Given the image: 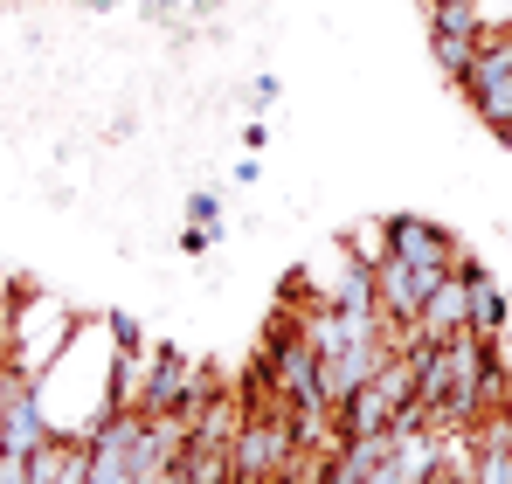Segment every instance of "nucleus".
<instances>
[{"instance_id": "1", "label": "nucleus", "mask_w": 512, "mask_h": 484, "mask_svg": "<svg viewBox=\"0 0 512 484\" xmlns=\"http://www.w3.org/2000/svg\"><path fill=\"white\" fill-rule=\"evenodd\" d=\"M243 402H250V395H243ZM291 457H298V443H291L284 408L277 402H250L243 422H236V436H229V471H236V484H277Z\"/></svg>"}, {"instance_id": "2", "label": "nucleus", "mask_w": 512, "mask_h": 484, "mask_svg": "<svg viewBox=\"0 0 512 484\" xmlns=\"http://www.w3.org/2000/svg\"><path fill=\"white\" fill-rule=\"evenodd\" d=\"M457 90H464V104L478 111V125H492L512 146V21H492V28H485V42H478L471 70L457 77Z\"/></svg>"}, {"instance_id": "3", "label": "nucleus", "mask_w": 512, "mask_h": 484, "mask_svg": "<svg viewBox=\"0 0 512 484\" xmlns=\"http://www.w3.org/2000/svg\"><path fill=\"white\" fill-rule=\"evenodd\" d=\"M436 277H443V270H416V263H402V256L381 249V256H374V305H381V319L395 325V332H409Z\"/></svg>"}, {"instance_id": "4", "label": "nucleus", "mask_w": 512, "mask_h": 484, "mask_svg": "<svg viewBox=\"0 0 512 484\" xmlns=\"http://www.w3.org/2000/svg\"><path fill=\"white\" fill-rule=\"evenodd\" d=\"M381 249L402 256V263H416V270H450V263L464 256L457 236H450L443 222H423V215H388V222H381Z\"/></svg>"}, {"instance_id": "5", "label": "nucleus", "mask_w": 512, "mask_h": 484, "mask_svg": "<svg viewBox=\"0 0 512 484\" xmlns=\"http://www.w3.org/2000/svg\"><path fill=\"white\" fill-rule=\"evenodd\" d=\"M416 332L423 339H450V332H471V270H464V256L429 284L423 312H416Z\"/></svg>"}, {"instance_id": "6", "label": "nucleus", "mask_w": 512, "mask_h": 484, "mask_svg": "<svg viewBox=\"0 0 512 484\" xmlns=\"http://www.w3.org/2000/svg\"><path fill=\"white\" fill-rule=\"evenodd\" d=\"M388 353H395V339H388V332H381V339H346L340 353H326V360H319V388H326V402L340 408L360 381H374V374H381V360H388Z\"/></svg>"}, {"instance_id": "7", "label": "nucleus", "mask_w": 512, "mask_h": 484, "mask_svg": "<svg viewBox=\"0 0 512 484\" xmlns=\"http://www.w3.org/2000/svg\"><path fill=\"white\" fill-rule=\"evenodd\" d=\"M90 478V443L84 436H49L28 450V484H84Z\"/></svg>"}, {"instance_id": "8", "label": "nucleus", "mask_w": 512, "mask_h": 484, "mask_svg": "<svg viewBox=\"0 0 512 484\" xmlns=\"http://www.w3.org/2000/svg\"><path fill=\"white\" fill-rule=\"evenodd\" d=\"M464 270H471V332H478V339H499L506 319H512V298L492 284V270H485V263H471V256H464Z\"/></svg>"}, {"instance_id": "9", "label": "nucleus", "mask_w": 512, "mask_h": 484, "mask_svg": "<svg viewBox=\"0 0 512 484\" xmlns=\"http://www.w3.org/2000/svg\"><path fill=\"white\" fill-rule=\"evenodd\" d=\"M478 42L485 35H464V28H429V49H436V70L457 83L464 70H471V56H478Z\"/></svg>"}, {"instance_id": "10", "label": "nucleus", "mask_w": 512, "mask_h": 484, "mask_svg": "<svg viewBox=\"0 0 512 484\" xmlns=\"http://www.w3.org/2000/svg\"><path fill=\"white\" fill-rule=\"evenodd\" d=\"M187 222H194V229H222V194H208V187L187 194Z\"/></svg>"}, {"instance_id": "11", "label": "nucleus", "mask_w": 512, "mask_h": 484, "mask_svg": "<svg viewBox=\"0 0 512 484\" xmlns=\"http://www.w3.org/2000/svg\"><path fill=\"white\" fill-rule=\"evenodd\" d=\"M104 332L118 339V353H146V339H139V319H132V312H111V319H104Z\"/></svg>"}, {"instance_id": "12", "label": "nucleus", "mask_w": 512, "mask_h": 484, "mask_svg": "<svg viewBox=\"0 0 512 484\" xmlns=\"http://www.w3.org/2000/svg\"><path fill=\"white\" fill-rule=\"evenodd\" d=\"M277 97H284V83H277V77H270V70H263V77L250 83V104H256V111H270Z\"/></svg>"}, {"instance_id": "13", "label": "nucleus", "mask_w": 512, "mask_h": 484, "mask_svg": "<svg viewBox=\"0 0 512 484\" xmlns=\"http://www.w3.org/2000/svg\"><path fill=\"white\" fill-rule=\"evenodd\" d=\"M0 484H28V457H14V450H0Z\"/></svg>"}, {"instance_id": "14", "label": "nucleus", "mask_w": 512, "mask_h": 484, "mask_svg": "<svg viewBox=\"0 0 512 484\" xmlns=\"http://www.w3.org/2000/svg\"><path fill=\"white\" fill-rule=\"evenodd\" d=\"M429 484H457V478H429Z\"/></svg>"}, {"instance_id": "15", "label": "nucleus", "mask_w": 512, "mask_h": 484, "mask_svg": "<svg viewBox=\"0 0 512 484\" xmlns=\"http://www.w3.org/2000/svg\"><path fill=\"white\" fill-rule=\"evenodd\" d=\"M423 7H436V0H423Z\"/></svg>"}, {"instance_id": "16", "label": "nucleus", "mask_w": 512, "mask_h": 484, "mask_svg": "<svg viewBox=\"0 0 512 484\" xmlns=\"http://www.w3.org/2000/svg\"><path fill=\"white\" fill-rule=\"evenodd\" d=\"M506 298H512V284H506Z\"/></svg>"}, {"instance_id": "17", "label": "nucleus", "mask_w": 512, "mask_h": 484, "mask_svg": "<svg viewBox=\"0 0 512 484\" xmlns=\"http://www.w3.org/2000/svg\"><path fill=\"white\" fill-rule=\"evenodd\" d=\"M506 408H512V395H506Z\"/></svg>"}]
</instances>
